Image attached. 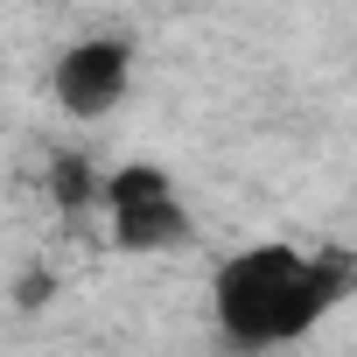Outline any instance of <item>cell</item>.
I'll use <instances>...</instances> for the list:
<instances>
[{
  "instance_id": "1",
  "label": "cell",
  "mask_w": 357,
  "mask_h": 357,
  "mask_svg": "<svg viewBox=\"0 0 357 357\" xmlns=\"http://www.w3.org/2000/svg\"><path fill=\"white\" fill-rule=\"evenodd\" d=\"M350 287V259H322L301 245H245L211 273V322L231 357H273L315 336Z\"/></svg>"
},
{
  "instance_id": "2",
  "label": "cell",
  "mask_w": 357,
  "mask_h": 357,
  "mask_svg": "<svg viewBox=\"0 0 357 357\" xmlns=\"http://www.w3.org/2000/svg\"><path fill=\"white\" fill-rule=\"evenodd\" d=\"M105 211H112V238L126 252H161V245H183L190 238V211L183 197L168 190L161 168H112L105 175Z\"/></svg>"
},
{
  "instance_id": "3",
  "label": "cell",
  "mask_w": 357,
  "mask_h": 357,
  "mask_svg": "<svg viewBox=\"0 0 357 357\" xmlns=\"http://www.w3.org/2000/svg\"><path fill=\"white\" fill-rule=\"evenodd\" d=\"M133 84V43L126 36H77L56 70H50V91L70 119H105Z\"/></svg>"
}]
</instances>
